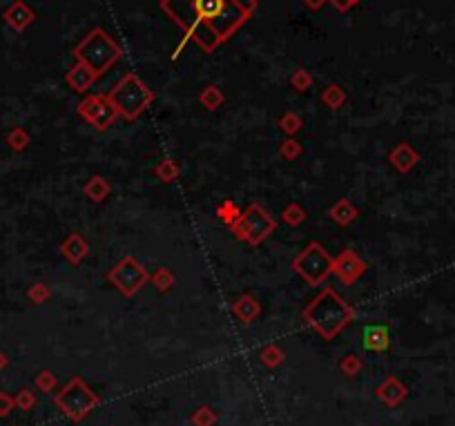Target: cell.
Masks as SVG:
<instances>
[{
	"mask_svg": "<svg viewBox=\"0 0 455 426\" xmlns=\"http://www.w3.org/2000/svg\"><path fill=\"white\" fill-rule=\"evenodd\" d=\"M34 384L40 393H54L56 386H58V377L54 375L51 370H40L36 379H34Z\"/></svg>",
	"mask_w": 455,
	"mask_h": 426,
	"instance_id": "obj_34",
	"label": "cell"
},
{
	"mask_svg": "<svg viewBox=\"0 0 455 426\" xmlns=\"http://www.w3.org/2000/svg\"><path fill=\"white\" fill-rule=\"evenodd\" d=\"M337 12H348V9H353V7H357L362 0H328Z\"/></svg>",
	"mask_w": 455,
	"mask_h": 426,
	"instance_id": "obj_37",
	"label": "cell"
},
{
	"mask_svg": "<svg viewBox=\"0 0 455 426\" xmlns=\"http://www.w3.org/2000/svg\"><path fill=\"white\" fill-rule=\"evenodd\" d=\"M292 270L297 272L308 286H322L326 277L333 272V257L326 252L322 243H308L297 257L292 259Z\"/></svg>",
	"mask_w": 455,
	"mask_h": 426,
	"instance_id": "obj_7",
	"label": "cell"
},
{
	"mask_svg": "<svg viewBox=\"0 0 455 426\" xmlns=\"http://www.w3.org/2000/svg\"><path fill=\"white\" fill-rule=\"evenodd\" d=\"M14 409H16V400L9 395V393L0 391V418H7Z\"/></svg>",
	"mask_w": 455,
	"mask_h": 426,
	"instance_id": "obj_36",
	"label": "cell"
},
{
	"mask_svg": "<svg viewBox=\"0 0 455 426\" xmlns=\"http://www.w3.org/2000/svg\"><path fill=\"white\" fill-rule=\"evenodd\" d=\"M29 141L31 138H29L25 127H14V130H9V134H7V145L12 147L14 152H25Z\"/></svg>",
	"mask_w": 455,
	"mask_h": 426,
	"instance_id": "obj_27",
	"label": "cell"
},
{
	"mask_svg": "<svg viewBox=\"0 0 455 426\" xmlns=\"http://www.w3.org/2000/svg\"><path fill=\"white\" fill-rule=\"evenodd\" d=\"M81 119H85L97 132H105L108 127L119 119V112L114 110L108 94H90L76 108Z\"/></svg>",
	"mask_w": 455,
	"mask_h": 426,
	"instance_id": "obj_9",
	"label": "cell"
},
{
	"mask_svg": "<svg viewBox=\"0 0 455 426\" xmlns=\"http://www.w3.org/2000/svg\"><path fill=\"white\" fill-rule=\"evenodd\" d=\"M259 361L266 368H279L286 361V353L283 348H279L277 344H268L259 350Z\"/></svg>",
	"mask_w": 455,
	"mask_h": 426,
	"instance_id": "obj_22",
	"label": "cell"
},
{
	"mask_svg": "<svg viewBox=\"0 0 455 426\" xmlns=\"http://www.w3.org/2000/svg\"><path fill=\"white\" fill-rule=\"evenodd\" d=\"M54 404L69 422L81 424L94 409L101 407V398L92 391L90 384H85V379L74 375L54 395Z\"/></svg>",
	"mask_w": 455,
	"mask_h": 426,
	"instance_id": "obj_5",
	"label": "cell"
},
{
	"mask_svg": "<svg viewBox=\"0 0 455 426\" xmlns=\"http://www.w3.org/2000/svg\"><path fill=\"white\" fill-rule=\"evenodd\" d=\"M328 217H331L337 226H351V223L359 217V210L351 199L342 197L331 210H328Z\"/></svg>",
	"mask_w": 455,
	"mask_h": 426,
	"instance_id": "obj_18",
	"label": "cell"
},
{
	"mask_svg": "<svg viewBox=\"0 0 455 426\" xmlns=\"http://www.w3.org/2000/svg\"><path fill=\"white\" fill-rule=\"evenodd\" d=\"M362 346L368 353H386L390 348V330L384 324H368L362 330Z\"/></svg>",
	"mask_w": 455,
	"mask_h": 426,
	"instance_id": "obj_12",
	"label": "cell"
},
{
	"mask_svg": "<svg viewBox=\"0 0 455 426\" xmlns=\"http://www.w3.org/2000/svg\"><path fill=\"white\" fill-rule=\"evenodd\" d=\"M306 217H308V215H306V210L299 204H288L281 212V221L288 223V226H292V228L301 226V223L306 221Z\"/></svg>",
	"mask_w": 455,
	"mask_h": 426,
	"instance_id": "obj_28",
	"label": "cell"
},
{
	"mask_svg": "<svg viewBox=\"0 0 455 426\" xmlns=\"http://www.w3.org/2000/svg\"><path fill=\"white\" fill-rule=\"evenodd\" d=\"M313 74L308 72V69H304V67H299V69H295L292 72V76H290V85H292V90L295 92H299V94H304V92H308L311 88H313Z\"/></svg>",
	"mask_w": 455,
	"mask_h": 426,
	"instance_id": "obj_31",
	"label": "cell"
},
{
	"mask_svg": "<svg viewBox=\"0 0 455 426\" xmlns=\"http://www.w3.org/2000/svg\"><path fill=\"white\" fill-rule=\"evenodd\" d=\"M224 101H226V97H224V92H221L219 85H208V88H204L199 94V103L210 112L219 110L221 105H224Z\"/></svg>",
	"mask_w": 455,
	"mask_h": 426,
	"instance_id": "obj_20",
	"label": "cell"
},
{
	"mask_svg": "<svg viewBox=\"0 0 455 426\" xmlns=\"http://www.w3.org/2000/svg\"><path fill=\"white\" fill-rule=\"evenodd\" d=\"M3 18L14 31H25L36 20V12L27 3H23V0H14V3L5 9Z\"/></svg>",
	"mask_w": 455,
	"mask_h": 426,
	"instance_id": "obj_13",
	"label": "cell"
},
{
	"mask_svg": "<svg viewBox=\"0 0 455 426\" xmlns=\"http://www.w3.org/2000/svg\"><path fill=\"white\" fill-rule=\"evenodd\" d=\"M108 281L119 290L123 297H134L136 293H141L143 286L150 281L145 265L141 261H136L134 257H123L119 263H114L108 272Z\"/></svg>",
	"mask_w": 455,
	"mask_h": 426,
	"instance_id": "obj_8",
	"label": "cell"
},
{
	"mask_svg": "<svg viewBox=\"0 0 455 426\" xmlns=\"http://www.w3.org/2000/svg\"><path fill=\"white\" fill-rule=\"evenodd\" d=\"M181 174V170H179L174 158H163V161H158V165L154 167V177L161 181V183H174Z\"/></svg>",
	"mask_w": 455,
	"mask_h": 426,
	"instance_id": "obj_23",
	"label": "cell"
},
{
	"mask_svg": "<svg viewBox=\"0 0 455 426\" xmlns=\"http://www.w3.org/2000/svg\"><path fill=\"white\" fill-rule=\"evenodd\" d=\"M190 422H192L195 426H217L219 415L210 407H199L192 415H190Z\"/></svg>",
	"mask_w": 455,
	"mask_h": 426,
	"instance_id": "obj_29",
	"label": "cell"
},
{
	"mask_svg": "<svg viewBox=\"0 0 455 426\" xmlns=\"http://www.w3.org/2000/svg\"><path fill=\"white\" fill-rule=\"evenodd\" d=\"M368 265L366 261L359 257L355 250H342L337 257H333V272L344 286H353L357 284L362 277L366 275Z\"/></svg>",
	"mask_w": 455,
	"mask_h": 426,
	"instance_id": "obj_10",
	"label": "cell"
},
{
	"mask_svg": "<svg viewBox=\"0 0 455 426\" xmlns=\"http://www.w3.org/2000/svg\"><path fill=\"white\" fill-rule=\"evenodd\" d=\"M158 5L185 40H195L206 54L230 40L257 12V0H161Z\"/></svg>",
	"mask_w": 455,
	"mask_h": 426,
	"instance_id": "obj_1",
	"label": "cell"
},
{
	"mask_svg": "<svg viewBox=\"0 0 455 426\" xmlns=\"http://www.w3.org/2000/svg\"><path fill=\"white\" fill-rule=\"evenodd\" d=\"M232 313H235V317L239 319L241 324H255V319L261 315V304L255 295H241L239 300H235V304H232Z\"/></svg>",
	"mask_w": 455,
	"mask_h": 426,
	"instance_id": "obj_16",
	"label": "cell"
},
{
	"mask_svg": "<svg viewBox=\"0 0 455 426\" xmlns=\"http://www.w3.org/2000/svg\"><path fill=\"white\" fill-rule=\"evenodd\" d=\"M241 212L243 210H239V206L235 204V201H224V204L217 208V217H219L221 223H226V226L230 228L232 223L241 217Z\"/></svg>",
	"mask_w": 455,
	"mask_h": 426,
	"instance_id": "obj_30",
	"label": "cell"
},
{
	"mask_svg": "<svg viewBox=\"0 0 455 426\" xmlns=\"http://www.w3.org/2000/svg\"><path fill=\"white\" fill-rule=\"evenodd\" d=\"M7 366H9V357H7V353H3V350H0V372H3Z\"/></svg>",
	"mask_w": 455,
	"mask_h": 426,
	"instance_id": "obj_39",
	"label": "cell"
},
{
	"mask_svg": "<svg viewBox=\"0 0 455 426\" xmlns=\"http://www.w3.org/2000/svg\"><path fill=\"white\" fill-rule=\"evenodd\" d=\"M406 395H408V388L402 384L395 375H388L382 384L375 386V398L388 409H397L399 404L406 400Z\"/></svg>",
	"mask_w": 455,
	"mask_h": 426,
	"instance_id": "obj_11",
	"label": "cell"
},
{
	"mask_svg": "<svg viewBox=\"0 0 455 426\" xmlns=\"http://www.w3.org/2000/svg\"><path fill=\"white\" fill-rule=\"evenodd\" d=\"M277 228V221L270 217V212L259 206L250 204L246 212H241V217L232 223L230 230L239 241H246L248 246H259L266 241L270 234Z\"/></svg>",
	"mask_w": 455,
	"mask_h": 426,
	"instance_id": "obj_6",
	"label": "cell"
},
{
	"mask_svg": "<svg viewBox=\"0 0 455 426\" xmlns=\"http://www.w3.org/2000/svg\"><path fill=\"white\" fill-rule=\"evenodd\" d=\"M348 101V94L342 85H328V88L322 92V103L326 105L328 110H340L342 105Z\"/></svg>",
	"mask_w": 455,
	"mask_h": 426,
	"instance_id": "obj_21",
	"label": "cell"
},
{
	"mask_svg": "<svg viewBox=\"0 0 455 426\" xmlns=\"http://www.w3.org/2000/svg\"><path fill=\"white\" fill-rule=\"evenodd\" d=\"M72 54L78 63L88 65L101 79L103 74L110 72L114 63L123 56V49L103 27H94L92 31H88V36L74 47Z\"/></svg>",
	"mask_w": 455,
	"mask_h": 426,
	"instance_id": "obj_3",
	"label": "cell"
},
{
	"mask_svg": "<svg viewBox=\"0 0 455 426\" xmlns=\"http://www.w3.org/2000/svg\"><path fill=\"white\" fill-rule=\"evenodd\" d=\"M51 297V288L47 284H43V281H38V284H34L31 288L27 290V300L34 304V306H43L47 300Z\"/></svg>",
	"mask_w": 455,
	"mask_h": 426,
	"instance_id": "obj_33",
	"label": "cell"
},
{
	"mask_svg": "<svg viewBox=\"0 0 455 426\" xmlns=\"http://www.w3.org/2000/svg\"><path fill=\"white\" fill-rule=\"evenodd\" d=\"M150 281L154 284V288L158 293H170L174 288L176 277H174V272L170 268H165V265H163V268H156V272L150 277Z\"/></svg>",
	"mask_w": 455,
	"mask_h": 426,
	"instance_id": "obj_25",
	"label": "cell"
},
{
	"mask_svg": "<svg viewBox=\"0 0 455 426\" xmlns=\"http://www.w3.org/2000/svg\"><path fill=\"white\" fill-rule=\"evenodd\" d=\"M14 400H16V409L20 411H31L36 407V393L31 388H20Z\"/></svg>",
	"mask_w": 455,
	"mask_h": 426,
	"instance_id": "obj_35",
	"label": "cell"
},
{
	"mask_svg": "<svg viewBox=\"0 0 455 426\" xmlns=\"http://www.w3.org/2000/svg\"><path fill=\"white\" fill-rule=\"evenodd\" d=\"M301 315L304 322L326 342L335 339L355 319V311L333 288H324Z\"/></svg>",
	"mask_w": 455,
	"mask_h": 426,
	"instance_id": "obj_2",
	"label": "cell"
},
{
	"mask_svg": "<svg viewBox=\"0 0 455 426\" xmlns=\"http://www.w3.org/2000/svg\"><path fill=\"white\" fill-rule=\"evenodd\" d=\"M337 368H340V372L344 377H357L359 372H362L364 368V359L355 355V353H348L340 359V364H337Z\"/></svg>",
	"mask_w": 455,
	"mask_h": 426,
	"instance_id": "obj_24",
	"label": "cell"
},
{
	"mask_svg": "<svg viewBox=\"0 0 455 426\" xmlns=\"http://www.w3.org/2000/svg\"><path fill=\"white\" fill-rule=\"evenodd\" d=\"M108 99L114 105V110L119 112V116H123L125 121H136L150 108V103L154 101V92L134 72H130L108 92Z\"/></svg>",
	"mask_w": 455,
	"mask_h": 426,
	"instance_id": "obj_4",
	"label": "cell"
},
{
	"mask_svg": "<svg viewBox=\"0 0 455 426\" xmlns=\"http://www.w3.org/2000/svg\"><path fill=\"white\" fill-rule=\"evenodd\" d=\"M83 192H85V197L90 201H94V204H103V201L108 199L110 192H112V183L105 177L94 174V177H90L85 188H83Z\"/></svg>",
	"mask_w": 455,
	"mask_h": 426,
	"instance_id": "obj_19",
	"label": "cell"
},
{
	"mask_svg": "<svg viewBox=\"0 0 455 426\" xmlns=\"http://www.w3.org/2000/svg\"><path fill=\"white\" fill-rule=\"evenodd\" d=\"M388 161L393 163V167L397 170V172H404L406 174V172H411V170L417 165L420 154L413 150L408 143H397L393 150H390Z\"/></svg>",
	"mask_w": 455,
	"mask_h": 426,
	"instance_id": "obj_17",
	"label": "cell"
},
{
	"mask_svg": "<svg viewBox=\"0 0 455 426\" xmlns=\"http://www.w3.org/2000/svg\"><path fill=\"white\" fill-rule=\"evenodd\" d=\"M277 125H279V130H281L283 134L295 136V134H297L301 127H304V119H301L297 112H286L283 116H279Z\"/></svg>",
	"mask_w": 455,
	"mask_h": 426,
	"instance_id": "obj_26",
	"label": "cell"
},
{
	"mask_svg": "<svg viewBox=\"0 0 455 426\" xmlns=\"http://www.w3.org/2000/svg\"><path fill=\"white\" fill-rule=\"evenodd\" d=\"M60 254L65 257L72 265H81L90 254V241L83 237L81 232H72L69 237L60 243Z\"/></svg>",
	"mask_w": 455,
	"mask_h": 426,
	"instance_id": "obj_14",
	"label": "cell"
},
{
	"mask_svg": "<svg viewBox=\"0 0 455 426\" xmlns=\"http://www.w3.org/2000/svg\"><path fill=\"white\" fill-rule=\"evenodd\" d=\"M301 154H304V147L299 145V141H295L292 136H288L286 141H281L279 156L283 158V161H297Z\"/></svg>",
	"mask_w": 455,
	"mask_h": 426,
	"instance_id": "obj_32",
	"label": "cell"
},
{
	"mask_svg": "<svg viewBox=\"0 0 455 426\" xmlns=\"http://www.w3.org/2000/svg\"><path fill=\"white\" fill-rule=\"evenodd\" d=\"M65 81H67V85L69 88L76 92V94H85V92H90L92 90V85L99 81V76L94 74L88 65H83V63H74V65L67 69V74H65Z\"/></svg>",
	"mask_w": 455,
	"mask_h": 426,
	"instance_id": "obj_15",
	"label": "cell"
},
{
	"mask_svg": "<svg viewBox=\"0 0 455 426\" xmlns=\"http://www.w3.org/2000/svg\"><path fill=\"white\" fill-rule=\"evenodd\" d=\"M301 3L311 9V12H320V9L328 3V0H301Z\"/></svg>",
	"mask_w": 455,
	"mask_h": 426,
	"instance_id": "obj_38",
	"label": "cell"
}]
</instances>
